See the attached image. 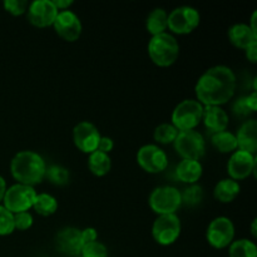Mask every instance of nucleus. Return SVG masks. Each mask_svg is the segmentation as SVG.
<instances>
[{"label": "nucleus", "mask_w": 257, "mask_h": 257, "mask_svg": "<svg viewBox=\"0 0 257 257\" xmlns=\"http://www.w3.org/2000/svg\"><path fill=\"white\" fill-rule=\"evenodd\" d=\"M175 148L183 160L198 161L205 155V140L197 131H178Z\"/></svg>", "instance_id": "5"}, {"label": "nucleus", "mask_w": 257, "mask_h": 257, "mask_svg": "<svg viewBox=\"0 0 257 257\" xmlns=\"http://www.w3.org/2000/svg\"><path fill=\"white\" fill-rule=\"evenodd\" d=\"M33 225V216L28 211L14 213V227L20 231L28 230Z\"/></svg>", "instance_id": "33"}, {"label": "nucleus", "mask_w": 257, "mask_h": 257, "mask_svg": "<svg viewBox=\"0 0 257 257\" xmlns=\"http://www.w3.org/2000/svg\"><path fill=\"white\" fill-rule=\"evenodd\" d=\"M80 255L82 257H108V251L103 243L93 241L83 246Z\"/></svg>", "instance_id": "31"}, {"label": "nucleus", "mask_w": 257, "mask_h": 257, "mask_svg": "<svg viewBox=\"0 0 257 257\" xmlns=\"http://www.w3.org/2000/svg\"><path fill=\"white\" fill-rule=\"evenodd\" d=\"M35 197H37V192L34 188L17 183L5 191L3 200H4V207L14 215V213L24 212L32 208Z\"/></svg>", "instance_id": "6"}, {"label": "nucleus", "mask_w": 257, "mask_h": 257, "mask_svg": "<svg viewBox=\"0 0 257 257\" xmlns=\"http://www.w3.org/2000/svg\"><path fill=\"white\" fill-rule=\"evenodd\" d=\"M232 110H233V113H235L236 115H238V117H248L251 113H253L252 110L248 108L247 103H246L245 97L238 98V99L236 100L235 103H233Z\"/></svg>", "instance_id": "34"}, {"label": "nucleus", "mask_w": 257, "mask_h": 257, "mask_svg": "<svg viewBox=\"0 0 257 257\" xmlns=\"http://www.w3.org/2000/svg\"><path fill=\"white\" fill-rule=\"evenodd\" d=\"M180 45L173 35L168 33L153 35L148 43V54L153 63L160 67H168L177 60Z\"/></svg>", "instance_id": "3"}, {"label": "nucleus", "mask_w": 257, "mask_h": 257, "mask_svg": "<svg viewBox=\"0 0 257 257\" xmlns=\"http://www.w3.org/2000/svg\"><path fill=\"white\" fill-rule=\"evenodd\" d=\"M238 193H240V185L237 183V181L227 178V180H221L216 185L213 195L220 202L228 203L235 200Z\"/></svg>", "instance_id": "21"}, {"label": "nucleus", "mask_w": 257, "mask_h": 257, "mask_svg": "<svg viewBox=\"0 0 257 257\" xmlns=\"http://www.w3.org/2000/svg\"><path fill=\"white\" fill-rule=\"evenodd\" d=\"M245 99H246V103H247L248 108H250L252 112H256V109H257V94H256V92L251 93L250 95L245 97Z\"/></svg>", "instance_id": "37"}, {"label": "nucleus", "mask_w": 257, "mask_h": 257, "mask_svg": "<svg viewBox=\"0 0 257 257\" xmlns=\"http://www.w3.org/2000/svg\"><path fill=\"white\" fill-rule=\"evenodd\" d=\"M137 161L141 167L150 173H160L168 165L167 155L155 145H146L137 153Z\"/></svg>", "instance_id": "11"}, {"label": "nucleus", "mask_w": 257, "mask_h": 257, "mask_svg": "<svg viewBox=\"0 0 257 257\" xmlns=\"http://www.w3.org/2000/svg\"><path fill=\"white\" fill-rule=\"evenodd\" d=\"M177 178L186 183H195L202 176V166L198 161L195 160H182L176 170Z\"/></svg>", "instance_id": "20"}, {"label": "nucleus", "mask_w": 257, "mask_h": 257, "mask_svg": "<svg viewBox=\"0 0 257 257\" xmlns=\"http://www.w3.org/2000/svg\"><path fill=\"white\" fill-rule=\"evenodd\" d=\"M235 236V227L230 218L217 217L207 228V241L215 248H225L231 245Z\"/></svg>", "instance_id": "10"}, {"label": "nucleus", "mask_w": 257, "mask_h": 257, "mask_svg": "<svg viewBox=\"0 0 257 257\" xmlns=\"http://www.w3.org/2000/svg\"><path fill=\"white\" fill-rule=\"evenodd\" d=\"M203 105L198 100H182L172 113V124L178 131L193 130L202 120Z\"/></svg>", "instance_id": "4"}, {"label": "nucleus", "mask_w": 257, "mask_h": 257, "mask_svg": "<svg viewBox=\"0 0 257 257\" xmlns=\"http://www.w3.org/2000/svg\"><path fill=\"white\" fill-rule=\"evenodd\" d=\"M256 15H257V13L253 12L252 18H251V27L250 28L257 34V32H256Z\"/></svg>", "instance_id": "41"}, {"label": "nucleus", "mask_w": 257, "mask_h": 257, "mask_svg": "<svg viewBox=\"0 0 257 257\" xmlns=\"http://www.w3.org/2000/svg\"><path fill=\"white\" fill-rule=\"evenodd\" d=\"M236 88V77L226 65H216L206 70L196 84L198 102L205 105H218L232 98Z\"/></svg>", "instance_id": "1"}, {"label": "nucleus", "mask_w": 257, "mask_h": 257, "mask_svg": "<svg viewBox=\"0 0 257 257\" xmlns=\"http://www.w3.org/2000/svg\"><path fill=\"white\" fill-rule=\"evenodd\" d=\"M256 158L251 153L237 151L231 156L227 165V171L232 180H243L255 172Z\"/></svg>", "instance_id": "16"}, {"label": "nucleus", "mask_w": 257, "mask_h": 257, "mask_svg": "<svg viewBox=\"0 0 257 257\" xmlns=\"http://www.w3.org/2000/svg\"><path fill=\"white\" fill-rule=\"evenodd\" d=\"M53 4L55 5L58 10H63V9H67L68 7L73 4L72 0H53Z\"/></svg>", "instance_id": "39"}, {"label": "nucleus", "mask_w": 257, "mask_h": 257, "mask_svg": "<svg viewBox=\"0 0 257 257\" xmlns=\"http://www.w3.org/2000/svg\"><path fill=\"white\" fill-rule=\"evenodd\" d=\"M12 175L19 183L33 187L42 182L45 176V162L38 153L22 151L17 153L10 163Z\"/></svg>", "instance_id": "2"}, {"label": "nucleus", "mask_w": 257, "mask_h": 257, "mask_svg": "<svg viewBox=\"0 0 257 257\" xmlns=\"http://www.w3.org/2000/svg\"><path fill=\"white\" fill-rule=\"evenodd\" d=\"M97 237H98V233L94 228L88 227L82 231V240L84 245H87V243L89 242H93V241H97Z\"/></svg>", "instance_id": "35"}, {"label": "nucleus", "mask_w": 257, "mask_h": 257, "mask_svg": "<svg viewBox=\"0 0 257 257\" xmlns=\"http://www.w3.org/2000/svg\"><path fill=\"white\" fill-rule=\"evenodd\" d=\"M110 166H112V162H110L109 156L100 151H94L90 153L88 158V167L90 172L98 177L107 175L110 170Z\"/></svg>", "instance_id": "23"}, {"label": "nucleus", "mask_w": 257, "mask_h": 257, "mask_svg": "<svg viewBox=\"0 0 257 257\" xmlns=\"http://www.w3.org/2000/svg\"><path fill=\"white\" fill-rule=\"evenodd\" d=\"M100 135L98 128L90 122H80L73 130V141L77 148L84 153H92L97 151Z\"/></svg>", "instance_id": "13"}, {"label": "nucleus", "mask_w": 257, "mask_h": 257, "mask_svg": "<svg viewBox=\"0 0 257 257\" xmlns=\"http://www.w3.org/2000/svg\"><path fill=\"white\" fill-rule=\"evenodd\" d=\"M178 135V130L173 124H168V123H163L160 124L155 130L153 133V137L157 141L158 143H163V145H167V143L175 142L176 137Z\"/></svg>", "instance_id": "29"}, {"label": "nucleus", "mask_w": 257, "mask_h": 257, "mask_svg": "<svg viewBox=\"0 0 257 257\" xmlns=\"http://www.w3.org/2000/svg\"><path fill=\"white\" fill-rule=\"evenodd\" d=\"M14 228V215L4 206H0V235H9Z\"/></svg>", "instance_id": "30"}, {"label": "nucleus", "mask_w": 257, "mask_h": 257, "mask_svg": "<svg viewBox=\"0 0 257 257\" xmlns=\"http://www.w3.org/2000/svg\"><path fill=\"white\" fill-rule=\"evenodd\" d=\"M246 55H247L248 60L252 63H256L257 60V43L256 44L251 45V47H248L247 49H246Z\"/></svg>", "instance_id": "38"}, {"label": "nucleus", "mask_w": 257, "mask_h": 257, "mask_svg": "<svg viewBox=\"0 0 257 257\" xmlns=\"http://www.w3.org/2000/svg\"><path fill=\"white\" fill-rule=\"evenodd\" d=\"M237 147L243 152L255 155L257 150V122L255 119H250L243 123L238 130L237 136Z\"/></svg>", "instance_id": "18"}, {"label": "nucleus", "mask_w": 257, "mask_h": 257, "mask_svg": "<svg viewBox=\"0 0 257 257\" xmlns=\"http://www.w3.org/2000/svg\"><path fill=\"white\" fill-rule=\"evenodd\" d=\"M168 14L162 8H156L148 14L147 22V30L152 35H158L165 33V30L168 27Z\"/></svg>", "instance_id": "22"}, {"label": "nucleus", "mask_w": 257, "mask_h": 257, "mask_svg": "<svg viewBox=\"0 0 257 257\" xmlns=\"http://www.w3.org/2000/svg\"><path fill=\"white\" fill-rule=\"evenodd\" d=\"M33 208L37 211V213L42 216H50L57 211L58 202L55 197L48 193H40L35 197L34 203H33Z\"/></svg>", "instance_id": "25"}, {"label": "nucleus", "mask_w": 257, "mask_h": 257, "mask_svg": "<svg viewBox=\"0 0 257 257\" xmlns=\"http://www.w3.org/2000/svg\"><path fill=\"white\" fill-rule=\"evenodd\" d=\"M113 148V141L112 138L109 137H100L99 140V143H98V147H97V151H100V152L103 153H107L110 152Z\"/></svg>", "instance_id": "36"}, {"label": "nucleus", "mask_w": 257, "mask_h": 257, "mask_svg": "<svg viewBox=\"0 0 257 257\" xmlns=\"http://www.w3.org/2000/svg\"><path fill=\"white\" fill-rule=\"evenodd\" d=\"M29 3L27 0H5L4 8L13 15H22L27 12Z\"/></svg>", "instance_id": "32"}, {"label": "nucleus", "mask_w": 257, "mask_h": 257, "mask_svg": "<svg viewBox=\"0 0 257 257\" xmlns=\"http://www.w3.org/2000/svg\"><path fill=\"white\" fill-rule=\"evenodd\" d=\"M181 233L180 218L175 213L170 215H160L156 218L152 227L153 238L160 245L167 246L175 242Z\"/></svg>", "instance_id": "9"}, {"label": "nucleus", "mask_w": 257, "mask_h": 257, "mask_svg": "<svg viewBox=\"0 0 257 257\" xmlns=\"http://www.w3.org/2000/svg\"><path fill=\"white\" fill-rule=\"evenodd\" d=\"M228 38L235 47L247 49L257 43V34L247 24H235L228 30Z\"/></svg>", "instance_id": "19"}, {"label": "nucleus", "mask_w": 257, "mask_h": 257, "mask_svg": "<svg viewBox=\"0 0 257 257\" xmlns=\"http://www.w3.org/2000/svg\"><path fill=\"white\" fill-rule=\"evenodd\" d=\"M181 205V192L171 186L156 188L150 196L151 208L158 215L175 213Z\"/></svg>", "instance_id": "7"}, {"label": "nucleus", "mask_w": 257, "mask_h": 257, "mask_svg": "<svg viewBox=\"0 0 257 257\" xmlns=\"http://www.w3.org/2000/svg\"><path fill=\"white\" fill-rule=\"evenodd\" d=\"M53 25L59 37L67 42H75L82 33V23L79 18L70 10H62L58 13Z\"/></svg>", "instance_id": "14"}, {"label": "nucleus", "mask_w": 257, "mask_h": 257, "mask_svg": "<svg viewBox=\"0 0 257 257\" xmlns=\"http://www.w3.org/2000/svg\"><path fill=\"white\" fill-rule=\"evenodd\" d=\"M5 191H7V183H5L4 178L0 176V201L4 198V195H5Z\"/></svg>", "instance_id": "40"}, {"label": "nucleus", "mask_w": 257, "mask_h": 257, "mask_svg": "<svg viewBox=\"0 0 257 257\" xmlns=\"http://www.w3.org/2000/svg\"><path fill=\"white\" fill-rule=\"evenodd\" d=\"M59 10L52 0H35L28 7V19L34 27L44 28L53 25Z\"/></svg>", "instance_id": "12"}, {"label": "nucleus", "mask_w": 257, "mask_h": 257, "mask_svg": "<svg viewBox=\"0 0 257 257\" xmlns=\"http://www.w3.org/2000/svg\"><path fill=\"white\" fill-rule=\"evenodd\" d=\"M213 147L218 150L222 153L232 152L237 148V140L233 133L227 132V131H222V132L215 133L211 138Z\"/></svg>", "instance_id": "24"}, {"label": "nucleus", "mask_w": 257, "mask_h": 257, "mask_svg": "<svg viewBox=\"0 0 257 257\" xmlns=\"http://www.w3.org/2000/svg\"><path fill=\"white\" fill-rule=\"evenodd\" d=\"M44 177L55 186H64L69 182V171L62 166L53 165L45 170Z\"/></svg>", "instance_id": "28"}, {"label": "nucleus", "mask_w": 257, "mask_h": 257, "mask_svg": "<svg viewBox=\"0 0 257 257\" xmlns=\"http://www.w3.org/2000/svg\"><path fill=\"white\" fill-rule=\"evenodd\" d=\"M168 28L177 34H188L200 24V13L192 7H178L168 14Z\"/></svg>", "instance_id": "8"}, {"label": "nucleus", "mask_w": 257, "mask_h": 257, "mask_svg": "<svg viewBox=\"0 0 257 257\" xmlns=\"http://www.w3.org/2000/svg\"><path fill=\"white\" fill-rule=\"evenodd\" d=\"M203 190L201 186L192 185L181 193V203L187 207H196L202 202Z\"/></svg>", "instance_id": "27"}, {"label": "nucleus", "mask_w": 257, "mask_h": 257, "mask_svg": "<svg viewBox=\"0 0 257 257\" xmlns=\"http://www.w3.org/2000/svg\"><path fill=\"white\" fill-rule=\"evenodd\" d=\"M230 257H257V247L252 241L242 238L231 243Z\"/></svg>", "instance_id": "26"}, {"label": "nucleus", "mask_w": 257, "mask_h": 257, "mask_svg": "<svg viewBox=\"0 0 257 257\" xmlns=\"http://www.w3.org/2000/svg\"><path fill=\"white\" fill-rule=\"evenodd\" d=\"M252 235L256 236V220H253L252 222Z\"/></svg>", "instance_id": "42"}, {"label": "nucleus", "mask_w": 257, "mask_h": 257, "mask_svg": "<svg viewBox=\"0 0 257 257\" xmlns=\"http://www.w3.org/2000/svg\"><path fill=\"white\" fill-rule=\"evenodd\" d=\"M55 245L60 252L70 256L80 255L83 250L82 231L74 227H65L57 233Z\"/></svg>", "instance_id": "15"}, {"label": "nucleus", "mask_w": 257, "mask_h": 257, "mask_svg": "<svg viewBox=\"0 0 257 257\" xmlns=\"http://www.w3.org/2000/svg\"><path fill=\"white\" fill-rule=\"evenodd\" d=\"M202 119L205 127L213 135L225 131L228 124L227 113L218 105H205Z\"/></svg>", "instance_id": "17"}]
</instances>
